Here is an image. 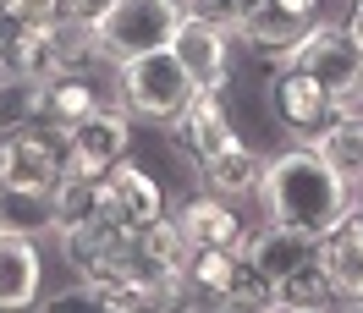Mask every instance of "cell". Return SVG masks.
Wrapping results in <instances>:
<instances>
[{"label": "cell", "instance_id": "d4e9b609", "mask_svg": "<svg viewBox=\"0 0 363 313\" xmlns=\"http://www.w3.org/2000/svg\"><path fill=\"white\" fill-rule=\"evenodd\" d=\"M11 17H23L28 28H50L55 23V0H6Z\"/></svg>", "mask_w": 363, "mask_h": 313}, {"label": "cell", "instance_id": "7402d4cb", "mask_svg": "<svg viewBox=\"0 0 363 313\" xmlns=\"http://www.w3.org/2000/svg\"><path fill=\"white\" fill-rule=\"evenodd\" d=\"M182 11L209 23V28H220V33H231V39H237V23H242V6L237 0H182Z\"/></svg>", "mask_w": 363, "mask_h": 313}, {"label": "cell", "instance_id": "5bb4252c", "mask_svg": "<svg viewBox=\"0 0 363 313\" xmlns=\"http://www.w3.org/2000/svg\"><path fill=\"white\" fill-rule=\"evenodd\" d=\"M171 220H177V231L187 237V247H242L248 242V225H242V215H237V203L215 198V193L187 198Z\"/></svg>", "mask_w": 363, "mask_h": 313}, {"label": "cell", "instance_id": "9c48e42d", "mask_svg": "<svg viewBox=\"0 0 363 313\" xmlns=\"http://www.w3.org/2000/svg\"><path fill=\"white\" fill-rule=\"evenodd\" d=\"M264 110H270L275 127H286V132L303 137V143H314V137L330 127V115H336L330 110V93L297 67H275L270 89H264Z\"/></svg>", "mask_w": 363, "mask_h": 313}, {"label": "cell", "instance_id": "4316f807", "mask_svg": "<svg viewBox=\"0 0 363 313\" xmlns=\"http://www.w3.org/2000/svg\"><path fill=\"white\" fill-rule=\"evenodd\" d=\"M275 313H325V308H292V302H281Z\"/></svg>", "mask_w": 363, "mask_h": 313}, {"label": "cell", "instance_id": "6da1fadb", "mask_svg": "<svg viewBox=\"0 0 363 313\" xmlns=\"http://www.w3.org/2000/svg\"><path fill=\"white\" fill-rule=\"evenodd\" d=\"M253 198L264 209V220L297 225V231H308V237H325V231L347 215V203L358 198V193L314 154V143H297V149H281V154L264 165V181H259Z\"/></svg>", "mask_w": 363, "mask_h": 313}, {"label": "cell", "instance_id": "484cf974", "mask_svg": "<svg viewBox=\"0 0 363 313\" xmlns=\"http://www.w3.org/2000/svg\"><path fill=\"white\" fill-rule=\"evenodd\" d=\"M165 313H215V308H209V302H199V297H182L177 308H165Z\"/></svg>", "mask_w": 363, "mask_h": 313}, {"label": "cell", "instance_id": "d6986e66", "mask_svg": "<svg viewBox=\"0 0 363 313\" xmlns=\"http://www.w3.org/2000/svg\"><path fill=\"white\" fill-rule=\"evenodd\" d=\"M39 99H45V83H39V77H17V72H0V132H11V127H28V121H39Z\"/></svg>", "mask_w": 363, "mask_h": 313}, {"label": "cell", "instance_id": "44dd1931", "mask_svg": "<svg viewBox=\"0 0 363 313\" xmlns=\"http://www.w3.org/2000/svg\"><path fill=\"white\" fill-rule=\"evenodd\" d=\"M33 313H111V308H105V297H99L94 280H77V286H61L50 297H39Z\"/></svg>", "mask_w": 363, "mask_h": 313}, {"label": "cell", "instance_id": "ba28073f", "mask_svg": "<svg viewBox=\"0 0 363 313\" xmlns=\"http://www.w3.org/2000/svg\"><path fill=\"white\" fill-rule=\"evenodd\" d=\"M133 154V115L121 105H99L67 132V171L72 176H105L111 165Z\"/></svg>", "mask_w": 363, "mask_h": 313}, {"label": "cell", "instance_id": "8fae6325", "mask_svg": "<svg viewBox=\"0 0 363 313\" xmlns=\"http://www.w3.org/2000/svg\"><path fill=\"white\" fill-rule=\"evenodd\" d=\"M319 269H325L336 302H347V308L363 302V198H352L347 215L319 237Z\"/></svg>", "mask_w": 363, "mask_h": 313}, {"label": "cell", "instance_id": "f546056e", "mask_svg": "<svg viewBox=\"0 0 363 313\" xmlns=\"http://www.w3.org/2000/svg\"><path fill=\"white\" fill-rule=\"evenodd\" d=\"M358 198H363V187H358Z\"/></svg>", "mask_w": 363, "mask_h": 313}, {"label": "cell", "instance_id": "5b68a950", "mask_svg": "<svg viewBox=\"0 0 363 313\" xmlns=\"http://www.w3.org/2000/svg\"><path fill=\"white\" fill-rule=\"evenodd\" d=\"M67 176V132L28 121L0 132V198H50Z\"/></svg>", "mask_w": 363, "mask_h": 313}, {"label": "cell", "instance_id": "7c38bea8", "mask_svg": "<svg viewBox=\"0 0 363 313\" xmlns=\"http://www.w3.org/2000/svg\"><path fill=\"white\" fill-rule=\"evenodd\" d=\"M45 297V253L39 237L0 225V313H33Z\"/></svg>", "mask_w": 363, "mask_h": 313}, {"label": "cell", "instance_id": "cb8c5ba5", "mask_svg": "<svg viewBox=\"0 0 363 313\" xmlns=\"http://www.w3.org/2000/svg\"><path fill=\"white\" fill-rule=\"evenodd\" d=\"M105 6H111V0H55V23H61V28H83V33H89V28L105 17Z\"/></svg>", "mask_w": 363, "mask_h": 313}, {"label": "cell", "instance_id": "4fadbf2b", "mask_svg": "<svg viewBox=\"0 0 363 313\" xmlns=\"http://www.w3.org/2000/svg\"><path fill=\"white\" fill-rule=\"evenodd\" d=\"M171 137H177V149L193 165H209V159L231 149L237 143V127H231V110H226V93H193V105L171 121Z\"/></svg>", "mask_w": 363, "mask_h": 313}, {"label": "cell", "instance_id": "52a82bcc", "mask_svg": "<svg viewBox=\"0 0 363 313\" xmlns=\"http://www.w3.org/2000/svg\"><path fill=\"white\" fill-rule=\"evenodd\" d=\"M94 215L133 237V231H143V225H155L160 215H165V193H160V181L127 154L121 165H111V171L99 176V187H94Z\"/></svg>", "mask_w": 363, "mask_h": 313}, {"label": "cell", "instance_id": "8992f818", "mask_svg": "<svg viewBox=\"0 0 363 313\" xmlns=\"http://www.w3.org/2000/svg\"><path fill=\"white\" fill-rule=\"evenodd\" d=\"M286 67L308 72L330 99H341V93H363V45L347 33V23L319 17V23L292 45V61H286Z\"/></svg>", "mask_w": 363, "mask_h": 313}, {"label": "cell", "instance_id": "f1b7e54d", "mask_svg": "<svg viewBox=\"0 0 363 313\" xmlns=\"http://www.w3.org/2000/svg\"><path fill=\"white\" fill-rule=\"evenodd\" d=\"M352 308H358V313H363V302H352Z\"/></svg>", "mask_w": 363, "mask_h": 313}, {"label": "cell", "instance_id": "4dcf8cb0", "mask_svg": "<svg viewBox=\"0 0 363 313\" xmlns=\"http://www.w3.org/2000/svg\"><path fill=\"white\" fill-rule=\"evenodd\" d=\"M0 6H6V0H0Z\"/></svg>", "mask_w": 363, "mask_h": 313}, {"label": "cell", "instance_id": "277c9868", "mask_svg": "<svg viewBox=\"0 0 363 313\" xmlns=\"http://www.w3.org/2000/svg\"><path fill=\"white\" fill-rule=\"evenodd\" d=\"M193 93H199V83L187 77V67H182L171 50H149V55L116 67V105L127 115H138V121L171 127L193 105Z\"/></svg>", "mask_w": 363, "mask_h": 313}, {"label": "cell", "instance_id": "ffe728a7", "mask_svg": "<svg viewBox=\"0 0 363 313\" xmlns=\"http://www.w3.org/2000/svg\"><path fill=\"white\" fill-rule=\"evenodd\" d=\"M94 187H99V176H61V187L50 193V231H67V225L89 220L94 215Z\"/></svg>", "mask_w": 363, "mask_h": 313}, {"label": "cell", "instance_id": "2e32d148", "mask_svg": "<svg viewBox=\"0 0 363 313\" xmlns=\"http://www.w3.org/2000/svg\"><path fill=\"white\" fill-rule=\"evenodd\" d=\"M105 105L99 89H94V72H61L45 83V99H39V121H50L55 132H72L83 115H94Z\"/></svg>", "mask_w": 363, "mask_h": 313}, {"label": "cell", "instance_id": "7a4b0ae2", "mask_svg": "<svg viewBox=\"0 0 363 313\" xmlns=\"http://www.w3.org/2000/svg\"><path fill=\"white\" fill-rule=\"evenodd\" d=\"M242 258H248V264L275 286V297L292 302V308H330V302H336L325 269H319V237L297 231V225L264 220L259 231H248Z\"/></svg>", "mask_w": 363, "mask_h": 313}, {"label": "cell", "instance_id": "30bf717a", "mask_svg": "<svg viewBox=\"0 0 363 313\" xmlns=\"http://www.w3.org/2000/svg\"><path fill=\"white\" fill-rule=\"evenodd\" d=\"M171 55L187 67V77H193L204 93H226L231 89V67H237V39H231V33L199 23V17H182L177 39H171Z\"/></svg>", "mask_w": 363, "mask_h": 313}, {"label": "cell", "instance_id": "603a6c76", "mask_svg": "<svg viewBox=\"0 0 363 313\" xmlns=\"http://www.w3.org/2000/svg\"><path fill=\"white\" fill-rule=\"evenodd\" d=\"M23 45H28V23H23V17H11V11L0 6V72H17V67H23Z\"/></svg>", "mask_w": 363, "mask_h": 313}, {"label": "cell", "instance_id": "e0dca14e", "mask_svg": "<svg viewBox=\"0 0 363 313\" xmlns=\"http://www.w3.org/2000/svg\"><path fill=\"white\" fill-rule=\"evenodd\" d=\"M314 154L358 193L363 187V115H330V127L314 137Z\"/></svg>", "mask_w": 363, "mask_h": 313}, {"label": "cell", "instance_id": "83f0119b", "mask_svg": "<svg viewBox=\"0 0 363 313\" xmlns=\"http://www.w3.org/2000/svg\"><path fill=\"white\" fill-rule=\"evenodd\" d=\"M0 225H6V198H0Z\"/></svg>", "mask_w": 363, "mask_h": 313}, {"label": "cell", "instance_id": "3957f363", "mask_svg": "<svg viewBox=\"0 0 363 313\" xmlns=\"http://www.w3.org/2000/svg\"><path fill=\"white\" fill-rule=\"evenodd\" d=\"M182 0H111L105 6V17L89 28L94 50H99V61H138V55H149V50H171L182 28Z\"/></svg>", "mask_w": 363, "mask_h": 313}, {"label": "cell", "instance_id": "ac0fdd59", "mask_svg": "<svg viewBox=\"0 0 363 313\" xmlns=\"http://www.w3.org/2000/svg\"><path fill=\"white\" fill-rule=\"evenodd\" d=\"M275 308H281L275 286L248 264V258H237V269H231V280H226V291L215 297V313H275Z\"/></svg>", "mask_w": 363, "mask_h": 313}, {"label": "cell", "instance_id": "9a60e30c", "mask_svg": "<svg viewBox=\"0 0 363 313\" xmlns=\"http://www.w3.org/2000/svg\"><path fill=\"white\" fill-rule=\"evenodd\" d=\"M264 165L270 159L259 154L253 143H231V149H220V154L209 159V165H199V176H204V187L215 193V198H226V203H242L259 193V181H264Z\"/></svg>", "mask_w": 363, "mask_h": 313}]
</instances>
